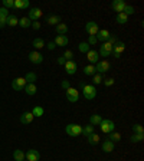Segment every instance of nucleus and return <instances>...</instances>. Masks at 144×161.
<instances>
[{
    "label": "nucleus",
    "instance_id": "obj_50",
    "mask_svg": "<svg viewBox=\"0 0 144 161\" xmlns=\"http://www.w3.org/2000/svg\"><path fill=\"white\" fill-rule=\"evenodd\" d=\"M46 48L49 49V50H53V49H55V43H53V42H50V43H48V46H46Z\"/></svg>",
    "mask_w": 144,
    "mask_h": 161
},
{
    "label": "nucleus",
    "instance_id": "obj_15",
    "mask_svg": "<svg viewBox=\"0 0 144 161\" xmlns=\"http://www.w3.org/2000/svg\"><path fill=\"white\" fill-rule=\"evenodd\" d=\"M124 49H125V43H122V42H117V43L113 46L114 56H115V58H120V56H121V53L124 52Z\"/></svg>",
    "mask_w": 144,
    "mask_h": 161
},
{
    "label": "nucleus",
    "instance_id": "obj_47",
    "mask_svg": "<svg viewBox=\"0 0 144 161\" xmlns=\"http://www.w3.org/2000/svg\"><path fill=\"white\" fill-rule=\"evenodd\" d=\"M61 86H62V88H64L65 91H66V89H68V88H69V86H71V85H69V82H68V81H62Z\"/></svg>",
    "mask_w": 144,
    "mask_h": 161
},
{
    "label": "nucleus",
    "instance_id": "obj_21",
    "mask_svg": "<svg viewBox=\"0 0 144 161\" xmlns=\"http://www.w3.org/2000/svg\"><path fill=\"white\" fill-rule=\"evenodd\" d=\"M29 0H15V9H27Z\"/></svg>",
    "mask_w": 144,
    "mask_h": 161
},
{
    "label": "nucleus",
    "instance_id": "obj_3",
    "mask_svg": "<svg viewBox=\"0 0 144 161\" xmlns=\"http://www.w3.org/2000/svg\"><path fill=\"white\" fill-rule=\"evenodd\" d=\"M111 69V64L108 60H98L97 62V66H95V72L99 73V75H103L105 72H108Z\"/></svg>",
    "mask_w": 144,
    "mask_h": 161
},
{
    "label": "nucleus",
    "instance_id": "obj_49",
    "mask_svg": "<svg viewBox=\"0 0 144 161\" xmlns=\"http://www.w3.org/2000/svg\"><path fill=\"white\" fill-rule=\"evenodd\" d=\"M65 62H66V60H65V58H64V56L58 58V64H59V65H65Z\"/></svg>",
    "mask_w": 144,
    "mask_h": 161
},
{
    "label": "nucleus",
    "instance_id": "obj_7",
    "mask_svg": "<svg viewBox=\"0 0 144 161\" xmlns=\"http://www.w3.org/2000/svg\"><path fill=\"white\" fill-rule=\"evenodd\" d=\"M42 15H43V12H42L39 7H32L31 10H29V16H27V19L33 20V22H38V20L42 17Z\"/></svg>",
    "mask_w": 144,
    "mask_h": 161
},
{
    "label": "nucleus",
    "instance_id": "obj_31",
    "mask_svg": "<svg viewBox=\"0 0 144 161\" xmlns=\"http://www.w3.org/2000/svg\"><path fill=\"white\" fill-rule=\"evenodd\" d=\"M17 25H20V27H25V29H26V27H31L32 26V20H29L27 17H22Z\"/></svg>",
    "mask_w": 144,
    "mask_h": 161
},
{
    "label": "nucleus",
    "instance_id": "obj_4",
    "mask_svg": "<svg viewBox=\"0 0 144 161\" xmlns=\"http://www.w3.org/2000/svg\"><path fill=\"white\" fill-rule=\"evenodd\" d=\"M99 127H101V131H103L104 134H110V132L114 131L115 124H114L111 120H103L101 124H99Z\"/></svg>",
    "mask_w": 144,
    "mask_h": 161
},
{
    "label": "nucleus",
    "instance_id": "obj_20",
    "mask_svg": "<svg viewBox=\"0 0 144 161\" xmlns=\"http://www.w3.org/2000/svg\"><path fill=\"white\" fill-rule=\"evenodd\" d=\"M25 92H26L27 95H32L33 97L35 94H36V91H38V88H36V85L35 83H26V86H25Z\"/></svg>",
    "mask_w": 144,
    "mask_h": 161
},
{
    "label": "nucleus",
    "instance_id": "obj_45",
    "mask_svg": "<svg viewBox=\"0 0 144 161\" xmlns=\"http://www.w3.org/2000/svg\"><path fill=\"white\" fill-rule=\"evenodd\" d=\"M114 82H115V81H114L113 78H108V79H105V81H104L105 86H111V85H114Z\"/></svg>",
    "mask_w": 144,
    "mask_h": 161
},
{
    "label": "nucleus",
    "instance_id": "obj_30",
    "mask_svg": "<svg viewBox=\"0 0 144 161\" xmlns=\"http://www.w3.org/2000/svg\"><path fill=\"white\" fill-rule=\"evenodd\" d=\"M25 81H26V83H35V81H36V73H35V72H27L26 76H25Z\"/></svg>",
    "mask_w": 144,
    "mask_h": 161
},
{
    "label": "nucleus",
    "instance_id": "obj_35",
    "mask_svg": "<svg viewBox=\"0 0 144 161\" xmlns=\"http://www.w3.org/2000/svg\"><path fill=\"white\" fill-rule=\"evenodd\" d=\"M144 140V135L143 134H133L131 135V138H130V141L131 142H141Z\"/></svg>",
    "mask_w": 144,
    "mask_h": 161
},
{
    "label": "nucleus",
    "instance_id": "obj_12",
    "mask_svg": "<svg viewBox=\"0 0 144 161\" xmlns=\"http://www.w3.org/2000/svg\"><path fill=\"white\" fill-rule=\"evenodd\" d=\"M64 66H65V71H66L68 75H74L76 72V69H78V65H76L74 60H66Z\"/></svg>",
    "mask_w": 144,
    "mask_h": 161
},
{
    "label": "nucleus",
    "instance_id": "obj_18",
    "mask_svg": "<svg viewBox=\"0 0 144 161\" xmlns=\"http://www.w3.org/2000/svg\"><path fill=\"white\" fill-rule=\"evenodd\" d=\"M33 114L32 112H23L22 115H20V124H23V125H26V124H31L32 121H33Z\"/></svg>",
    "mask_w": 144,
    "mask_h": 161
},
{
    "label": "nucleus",
    "instance_id": "obj_13",
    "mask_svg": "<svg viewBox=\"0 0 144 161\" xmlns=\"http://www.w3.org/2000/svg\"><path fill=\"white\" fill-rule=\"evenodd\" d=\"M25 157H26L27 161H39L41 160V153L38 150H27Z\"/></svg>",
    "mask_w": 144,
    "mask_h": 161
},
{
    "label": "nucleus",
    "instance_id": "obj_17",
    "mask_svg": "<svg viewBox=\"0 0 144 161\" xmlns=\"http://www.w3.org/2000/svg\"><path fill=\"white\" fill-rule=\"evenodd\" d=\"M111 6H113L114 12H117V13H122V10H124V7L127 6V4H125L122 0H114Z\"/></svg>",
    "mask_w": 144,
    "mask_h": 161
},
{
    "label": "nucleus",
    "instance_id": "obj_36",
    "mask_svg": "<svg viewBox=\"0 0 144 161\" xmlns=\"http://www.w3.org/2000/svg\"><path fill=\"white\" fill-rule=\"evenodd\" d=\"M78 49H79V52L87 53L88 50H89V45H88L87 42H82V43H79V45H78Z\"/></svg>",
    "mask_w": 144,
    "mask_h": 161
},
{
    "label": "nucleus",
    "instance_id": "obj_52",
    "mask_svg": "<svg viewBox=\"0 0 144 161\" xmlns=\"http://www.w3.org/2000/svg\"><path fill=\"white\" fill-rule=\"evenodd\" d=\"M23 161H27V160H23Z\"/></svg>",
    "mask_w": 144,
    "mask_h": 161
},
{
    "label": "nucleus",
    "instance_id": "obj_23",
    "mask_svg": "<svg viewBox=\"0 0 144 161\" xmlns=\"http://www.w3.org/2000/svg\"><path fill=\"white\" fill-rule=\"evenodd\" d=\"M56 33L66 35L68 33V25H66V23H59V25H56Z\"/></svg>",
    "mask_w": 144,
    "mask_h": 161
},
{
    "label": "nucleus",
    "instance_id": "obj_24",
    "mask_svg": "<svg viewBox=\"0 0 144 161\" xmlns=\"http://www.w3.org/2000/svg\"><path fill=\"white\" fill-rule=\"evenodd\" d=\"M101 121H103V118H101V115H98V114H94V115L89 116V122H91L92 127H95V125H99V124H101Z\"/></svg>",
    "mask_w": 144,
    "mask_h": 161
},
{
    "label": "nucleus",
    "instance_id": "obj_48",
    "mask_svg": "<svg viewBox=\"0 0 144 161\" xmlns=\"http://www.w3.org/2000/svg\"><path fill=\"white\" fill-rule=\"evenodd\" d=\"M32 27H33L35 30H39V29H41V23H39V22H33V23H32Z\"/></svg>",
    "mask_w": 144,
    "mask_h": 161
},
{
    "label": "nucleus",
    "instance_id": "obj_37",
    "mask_svg": "<svg viewBox=\"0 0 144 161\" xmlns=\"http://www.w3.org/2000/svg\"><path fill=\"white\" fill-rule=\"evenodd\" d=\"M32 114H33V116H42V115H43V108L38 105V107H35V108H33Z\"/></svg>",
    "mask_w": 144,
    "mask_h": 161
},
{
    "label": "nucleus",
    "instance_id": "obj_9",
    "mask_svg": "<svg viewBox=\"0 0 144 161\" xmlns=\"http://www.w3.org/2000/svg\"><path fill=\"white\" fill-rule=\"evenodd\" d=\"M85 30H87V33L89 35V36H95V35L98 33V23H95V22H88L87 25H85Z\"/></svg>",
    "mask_w": 144,
    "mask_h": 161
},
{
    "label": "nucleus",
    "instance_id": "obj_29",
    "mask_svg": "<svg viewBox=\"0 0 144 161\" xmlns=\"http://www.w3.org/2000/svg\"><path fill=\"white\" fill-rule=\"evenodd\" d=\"M32 46H33L35 49H42L43 46H45V42H43V39L36 38V39H33V42H32Z\"/></svg>",
    "mask_w": 144,
    "mask_h": 161
},
{
    "label": "nucleus",
    "instance_id": "obj_38",
    "mask_svg": "<svg viewBox=\"0 0 144 161\" xmlns=\"http://www.w3.org/2000/svg\"><path fill=\"white\" fill-rule=\"evenodd\" d=\"M3 7L4 9H12L15 7V0H3Z\"/></svg>",
    "mask_w": 144,
    "mask_h": 161
},
{
    "label": "nucleus",
    "instance_id": "obj_39",
    "mask_svg": "<svg viewBox=\"0 0 144 161\" xmlns=\"http://www.w3.org/2000/svg\"><path fill=\"white\" fill-rule=\"evenodd\" d=\"M62 56L65 58V60H72V58H74V52H72V50H69V49H66Z\"/></svg>",
    "mask_w": 144,
    "mask_h": 161
},
{
    "label": "nucleus",
    "instance_id": "obj_41",
    "mask_svg": "<svg viewBox=\"0 0 144 161\" xmlns=\"http://www.w3.org/2000/svg\"><path fill=\"white\" fill-rule=\"evenodd\" d=\"M9 17V10L4 7H0V19H7Z\"/></svg>",
    "mask_w": 144,
    "mask_h": 161
},
{
    "label": "nucleus",
    "instance_id": "obj_51",
    "mask_svg": "<svg viewBox=\"0 0 144 161\" xmlns=\"http://www.w3.org/2000/svg\"><path fill=\"white\" fill-rule=\"evenodd\" d=\"M6 26V19H0V29Z\"/></svg>",
    "mask_w": 144,
    "mask_h": 161
},
{
    "label": "nucleus",
    "instance_id": "obj_44",
    "mask_svg": "<svg viewBox=\"0 0 144 161\" xmlns=\"http://www.w3.org/2000/svg\"><path fill=\"white\" fill-rule=\"evenodd\" d=\"M108 42H110V43H111V45H115V43H117V42H118V39H117V36H115V35H111V36H110V39H108Z\"/></svg>",
    "mask_w": 144,
    "mask_h": 161
},
{
    "label": "nucleus",
    "instance_id": "obj_19",
    "mask_svg": "<svg viewBox=\"0 0 144 161\" xmlns=\"http://www.w3.org/2000/svg\"><path fill=\"white\" fill-rule=\"evenodd\" d=\"M103 151L104 153H113L114 151V142L110 140H105L103 142Z\"/></svg>",
    "mask_w": 144,
    "mask_h": 161
},
{
    "label": "nucleus",
    "instance_id": "obj_14",
    "mask_svg": "<svg viewBox=\"0 0 144 161\" xmlns=\"http://www.w3.org/2000/svg\"><path fill=\"white\" fill-rule=\"evenodd\" d=\"M87 59L88 62H89V65L91 64H97L99 60V55H98V50H92V49H89L87 52Z\"/></svg>",
    "mask_w": 144,
    "mask_h": 161
},
{
    "label": "nucleus",
    "instance_id": "obj_2",
    "mask_svg": "<svg viewBox=\"0 0 144 161\" xmlns=\"http://www.w3.org/2000/svg\"><path fill=\"white\" fill-rule=\"evenodd\" d=\"M82 94H84V98L88 99V101H91L97 97V89H95L94 85H85L82 88Z\"/></svg>",
    "mask_w": 144,
    "mask_h": 161
},
{
    "label": "nucleus",
    "instance_id": "obj_28",
    "mask_svg": "<svg viewBox=\"0 0 144 161\" xmlns=\"http://www.w3.org/2000/svg\"><path fill=\"white\" fill-rule=\"evenodd\" d=\"M88 138V142H89V144H91V145H97V144H98L99 142V135L98 134H91L89 135V137H87Z\"/></svg>",
    "mask_w": 144,
    "mask_h": 161
},
{
    "label": "nucleus",
    "instance_id": "obj_5",
    "mask_svg": "<svg viewBox=\"0 0 144 161\" xmlns=\"http://www.w3.org/2000/svg\"><path fill=\"white\" fill-rule=\"evenodd\" d=\"M111 53H113V45H111L110 42H104L103 45H101L98 55H101L103 58H108Z\"/></svg>",
    "mask_w": 144,
    "mask_h": 161
},
{
    "label": "nucleus",
    "instance_id": "obj_33",
    "mask_svg": "<svg viewBox=\"0 0 144 161\" xmlns=\"http://www.w3.org/2000/svg\"><path fill=\"white\" fill-rule=\"evenodd\" d=\"M110 141H113V142H118L120 140H121V134L120 132H115V131H113V132H110Z\"/></svg>",
    "mask_w": 144,
    "mask_h": 161
},
{
    "label": "nucleus",
    "instance_id": "obj_10",
    "mask_svg": "<svg viewBox=\"0 0 144 161\" xmlns=\"http://www.w3.org/2000/svg\"><path fill=\"white\" fill-rule=\"evenodd\" d=\"M26 86V81L25 78H16L15 81H12V88L15 91H23Z\"/></svg>",
    "mask_w": 144,
    "mask_h": 161
},
{
    "label": "nucleus",
    "instance_id": "obj_6",
    "mask_svg": "<svg viewBox=\"0 0 144 161\" xmlns=\"http://www.w3.org/2000/svg\"><path fill=\"white\" fill-rule=\"evenodd\" d=\"M66 99H68L69 102H78V99H79V92H78V89L69 86L68 89H66Z\"/></svg>",
    "mask_w": 144,
    "mask_h": 161
},
{
    "label": "nucleus",
    "instance_id": "obj_16",
    "mask_svg": "<svg viewBox=\"0 0 144 161\" xmlns=\"http://www.w3.org/2000/svg\"><path fill=\"white\" fill-rule=\"evenodd\" d=\"M56 46H66L69 43V39L66 35H58L55 38V42H53Z\"/></svg>",
    "mask_w": 144,
    "mask_h": 161
},
{
    "label": "nucleus",
    "instance_id": "obj_11",
    "mask_svg": "<svg viewBox=\"0 0 144 161\" xmlns=\"http://www.w3.org/2000/svg\"><path fill=\"white\" fill-rule=\"evenodd\" d=\"M111 33L108 32L107 29H103V30H98V33L95 35V38H97V42H108V39H110Z\"/></svg>",
    "mask_w": 144,
    "mask_h": 161
},
{
    "label": "nucleus",
    "instance_id": "obj_26",
    "mask_svg": "<svg viewBox=\"0 0 144 161\" xmlns=\"http://www.w3.org/2000/svg\"><path fill=\"white\" fill-rule=\"evenodd\" d=\"M84 73L88 76H94L97 72H95V66L94 65H87V66L84 68Z\"/></svg>",
    "mask_w": 144,
    "mask_h": 161
},
{
    "label": "nucleus",
    "instance_id": "obj_22",
    "mask_svg": "<svg viewBox=\"0 0 144 161\" xmlns=\"http://www.w3.org/2000/svg\"><path fill=\"white\" fill-rule=\"evenodd\" d=\"M59 22H61V17H59V16L49 15L46 17V23H48V25H59Z\"/></svg>",
    "mask_w": 144,
    "mask_h": 161
},
{
    "label": "nucleus",
    "instance_id": "obj_32",
    "mask_svg": "<svg viewBox=\"0 0 144 161\" xmlns=\"http://www.w3.org/2000/svg\"><path fill=\"white\" fill-rule=\"evenodd\" d=\"M13 158H15L16 161H23L25 160V153L20 150H15V153H13Z\"/></svg>",
    "mask_w": 144,
    "mask_h": 161
},
{
    "label": "nucleus",
    "instance_id": "obj_34",
    "mask_svg": "<svg viewBox=\"0 0 144 161\" xmlns=\"http://www.w3.org/2000/svg\"><path fill=\"white\" fill-rule=\"evenodd\" d=\"M82 134L85 135V137H89L91 134H94V127L92 125H87V127L82 128Z\"/></svg>",
    "mask_w": 144,
    "mask_h": 161
},
{
    "label": "nucleus",
    "instance_id": "obj_8",
    "mask_svg": "<svg viewBox=\"0 0 144 161\" xmlns=\"http://www.w3.org/2000/svg\"><path fill=\"white\" fill-rule=\"evenodd\" d=\"M29 60L35 65H39L43 62V55H42L41 52H38V50H32V52L29 53Z\"/></svg>",
    "mask_w": 144,
    "mask_h": 161
},
{
    "label": "nucleus",
    "instance_id": "obj_40",
    "mask_svg": "<svg viewBox=\"0 0 144 161\" xmlns=\"http://www.w3.org/2000/svg\"><path fill=\"white\" fill-rule=\"evenodd\" d=\"M122 13H125V15H133V13H136V9L133 7V6H125L124 10H122Z\"/></svg>",
    "mask_w": 144,
    "mask_h": 161
},
{
    "label": "nucleus",
    "instance_id": "obj_46",
    "mask_svg": "<svg viewBox=\"0 0 144 161\" xmlns=\"http://www.w3.org/2000/svg\"><path fill=\"white\" fill-rule=\"evenodd\" d=\"M87 43L88 45H95V43H97V38H95V36H89V39H88Z\"/></svg>",
    "mask_w": 144,
    "mask_h": 161
},
{
    "label": "nucleus",
    "instance_id": "obj_1",
    "mask_svg": "<svg viewBox=\"0 0 144 161\" xmlns=\"http://www.w3.org/2000/svg\"><path fill=\"white\" fill-rule=\"evenodd\" d=\"M65 131L69 137H78V135L82 134V127L78 125V124H68L66 128H65Z\"/></svg>",
    "mask_w": 144,
    "mask_h": 161
},
{
    "label": "nucleus",
    "instance_id": "obj_25",
    "mask_svg": "<svg viewBox=\"0 0 144 161\" xmlns=\"http://www.w3.org/2000/svg\"><path fill=\"white\" fill-rule=\"evenodd\" d=\"M17 23H19V19L16 17L15 15H9V17L6 19V25H9V26H17Z\"/></svg>",
    "mask_w": 144,
    "mask_h": 161
},
{
    "label": "nucleus",
    "instance_id": "obj_42",
    "mask_svg": "<svg viewBox=\"0 0 144 161\" xmlns=\"http://www.w3.org/2000/svg\"><path fill=\"white\" fill-rule=\"evenodd\" d=\"M92 82H94L95 85L101 83V82H103V75H99V73H95L94 78H92Z\"/></svg>",
    "mask_w": 144,
    "mask_h": 161
},
{
    "label": "nucleus",
    "instance_id": "obj_27",
    "mask_svg": "<svg viewBox=\"0 0 144 161\" xmlns=\"http://www.w3.org/2000/svg\"><path fill=\"white\" fill-rule=\"evenodd\" d=\"M115 20H117V23H120V25H124V23L128 22V16L125 15V13H118Z\"/></svg>",
    "mask_w": 144,
    "mask_h": 161
},
{
    "label": "nucleus",
    "instance_id": "obj_43",
    "mask_svg": "<svg viewBox=\"0 0 144 161\" xmlns=\"http://www.w3.org/2000/svg\"><path fill=\"white\" fill-rule=\"evenodd\" d=\"M133 132H134V134H143V127H141L140 124L133 125Z\"/></svg>",
    "mask_w": 144,
    "mask_h": 161
}]
</instances>
